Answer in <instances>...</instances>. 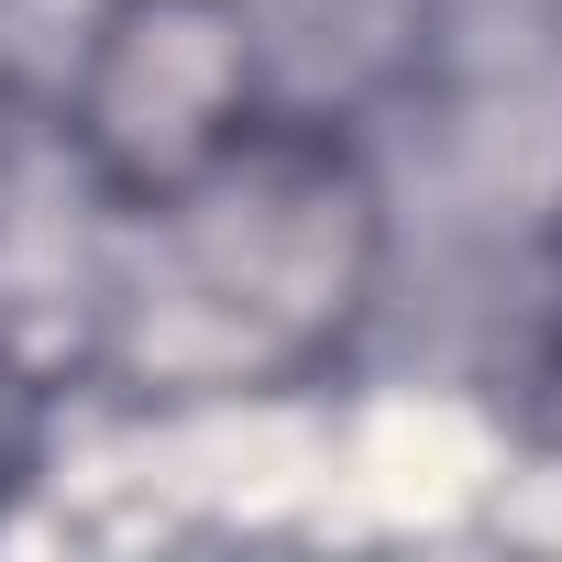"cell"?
Masks as SVG:
<instances>
[{"label":"cell","instance_id":"1","mask_svg":"<svg viewBox=\"0 0 562 562\" xmlns=\"http://www.w3.org/2000/svg\"><path fill=\"white\" fill-rule=\"evenodd\" d=\"M397 188L342 111L276 100L199 177L100 210L78 375L133 408H276L342 386L386 321Z\"/></svg>","mask_w":562,"mask_h":562},{"label":"cell","instance_id":"2","mask_svg":"<svg viewBox=\"0 0 562 562\" xmlns=\"http://www.w3.org/2000/svg\"><path fill=\"white\" fill-rule=\"evenodd\" d=\"M276 100L299 89L276 67L265 0H78L45 89V144L100 210H122L199 177Z\"/></svg>","mask_w":562,"mask_h":562},{"label":"cell","instance_id":"3","mask_svg":"<svg viewBox=\"0 0 562 562\" xmlns=\"http://www.w3.org/2000/svg\"><path fill=\"white\" fill-rule=\"evenodd\" d=\"M496 408H507L529 463H562V210L518 254V299H507V342H496Z\"/></svg>","mask_w":562,"mask_h":562},{"label":"cell","instance_id":"4","mask_svg":"<svg viewBox=\"0 0 562 562\" xmlns=\"http://www.w3.org/2000/svg\"><path fill=\"white\" fill-rule=\"evenodd\" d=\"M56 364L0 321V518H12L34 485H45V452H56Z\"/></svg>","mask_w":562,"mask_h":562}]
</instances>
